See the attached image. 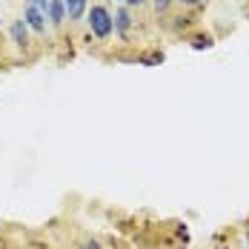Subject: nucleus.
I'll return each mask as SVG.
<instances>
[{"label":"nucleus","mask_w":249,"mask_h":249,"mask_svg":"<svg viewBox=\"0 0 249 249\" xmlns=\"http://www.w3.org/2000/svg\"><path fill=\"white\" fill-rule=\"evenodd\" d=\"M247 244H249V229H247Z\"/></svg>","instance_id":"12"},{"label":"nucleus","mask_w":249,"mask_h":249,"mask_svg":"<svg viewBox=\"0 0 249 249\" xmlns=\"http://www.w3.org/2000/svg\"><path fill=\"white\" fill-rule=\"evenodd\" d=\"M63 20H66V6H63V0H49V23L60 26Z\"/></svg>","instance_id":"4"},{"label":"nucleus","mask_w":249,"mask_h":249,"mask_svg":"<svg viewBox=\"0 0 249 249\" xmlns=\"http://www.w3.org/2000/svg\"><path fill=\"white\" fill-rule=\"evenodd\" d=\"M83 249H100V244H98V241H86V247H83Z\"/></svg>","instance_id":"11"},{"label":"nucleus","mask_w":249,"mask_h":249,"mask_svg":"<svg viewBox=\"0 0 249 249\" xmlns=\"http://www.w3.org/2000/svg\"><path fill=\"white\" fill-rule=\"evenodd\" d=\"M26 29H29V26L23 23V18L12 23V37H15V43H18V46H23V49H26V43H29V37H26Z\"/></svg>","instance_id":"5"},{"label":"nucleus","mask_w":249,"mask_h":249,"mask_svg":"<svg viewBox=\"0 0 249 249\" xmlns=\"http://www.w3.org/2000/svg\"><path fill=\"white\" fill-rule=\"evenodd\" d=\"M169 3H172V0H155V9H158V12H166Z\"/></svg>","instance_id":"8"},{"label":"nucleus","mask_w":249,"mask_h":249,"mask_svg":"<svg viewBox=\"0 0 249 249\" xmlns=\"http://www.w3.org/2000/svg\"><path fill=\"white\" fill-rule=\"evenodd\" d=\"M46 20H49V15H46L43 9H37L35 3H26V9H23V23L29 26L32 32L43 35V32H46Z\"/></svg>","instance_id":"2"},{"label":"nucleus","mask_w":249,"mask_h":249,"mask_svg":"<svg viewBox=\"0 0 249 249\" xmlns=\"http://www.w3.org/2000/svg\"><path fill=\"white\" fill-rule=\"evenodd\" d=\"M192 46H195V49H209V46H212V40L200 35V37H195V43H192Z\"/></svg>","instance_id":"7"},{"label":"nucleus","mask_w":249,"mask_h":249,"mask_svg":"<svg viewBox=\"0 0 249 249\" xmlns=\"http://www.w3.org/2000/svg\"><path fill=\"white\" fill-rule=\"evenodd\" d=\"M126 6H143V3H146V0H124Z\"/></svg>","instance_id":"10"},{"label":"nucleus","mask_w":249,"mask_h":249,"mask_svg":"<svg viewBox=\"0 0 249 249\" xmlns=\"http://www.w3.org/2000/svg\"><path fill=\"white\" fill-rule=\"evenodd\" d=\"M86 20H89L92 35L100 37V40H106V37L112 35V29H115V18H112V12H109L106 6H100V3H95V6L86 12Z\"/></svg>","instance_id":"1"},{"label":"nucleus","mask_w":249,"mask_h":249,"mask_svg":"<svg viewBox=\"0 0 249 249\" xmlns=\"http://www.w3.org/2000/svg\"><path fill=\"white\" fill-rule=\"evenodd\" d=\"M175 3H180V6H198L200 0H175Z\"/></svg>","instance_id":"9"},{"label":"nucleus","mask_w":249,"mask_h":249,"mask_svg":"<svg viewBox=\"0 0 249 249\" xmlns=\"http://www.w3.org/2000/svg\"><path fill=\"white\" fill-rule=\"evenodd\" d=\"M63 6H66V18L69 20H80L89 12V0H63Z\"/></svg>","instance_id":"3"},{"label":"nucleus","mask_w":249,"mask_h":249,"mask_svg":"<svg viewBox=\"0 0 249 249\" xmlns=\"http://www.w3.org/2000/svg\"><path fill=\"white\" fill-rule=\"evenodd\" d=\"M129 20H132V18H129V9H121V12L115 15V29H118L121 35H126V29H129Z\"/></svg>","instance_id":"6"}]
</instances>
